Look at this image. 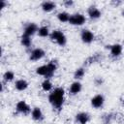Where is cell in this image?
<instances>
[{"label": "cell", "instance_id": "30", "mask_svg": "<svg viewBox=\"0 0 124 124\" xmlns=\"http://www.w3.org/2000/svg\"><path fill=\"white\" fill-rule=\"evenodd\" d=\"M121 103H122V106H123V107H124V98H123V99H122V100H121Z\"/></svg>", "mask_w": 124, "mask_h": 124}, {"label": "cell", "instance_id": "11", "mask_svg": "<svg viewBox=\"0 0 124 124\" xmlns=\"http://www.w3.org/2000/svg\"><path fill=\"white\" fill-rule=\"evenodd\" d=\"M46 67H47V74H46V78H50V77L53 75V73L55 72L56 68H57L56 61H55V60L50 61V62H49V63L46 65Z\"/></svg>", "mask_w": 124, "mask_h": 124}, {"label": "cell", "instance_id": "19", "mask_svg": "<svg viewBox=\"0 0 124 124\" xmlns=\"http://www.w3.org/2000/svg\"><path fill=\"white\" fill-rule=\"evenodd\" d=\"M31 43H32V41H31V39H30V37L23 34L22 37H21V44H22L24 46L29 47V46H31Z\"/></svg>", "mask_w": 124, "mask_h": 124}, {"label": "cell", "instance_id": "7", "mask_svg": "<svg viewBox=\"0 0 124 124\" xmlns=\"http://www.w3.org/2000/svg\"><path fill=\"white\" fill-rule=\"evenodd\" d=\"M44 55H45V51L42 48H35L30 53V59L33 61H37L42 57H44Z\"/></svg>", "mask_w": 124, "mask_h": 124}, {"label": "cell", "instance_id": "20", "mask_svg": "<svg viewBox=\"0 0 124 124\" xmlns=\"http://www.w3.org/2000/svg\"><path fill=\"white\" fill-rule=\"evenodd\" d=\"M36 73H37L38 75H40V76H44V77H46V74H47V67H46V65L38 67V68L36 69Z\"/></svg>", "mask_w": 124, "mask_h": 124}, {"label": "cell", "instance_id": "2", "mask_svg": "<svg viewBox=\"0 0 124 124\" xmlns=\"http://www.w3.org/2000/svg\"><path fill=\"white\" fill-rule=\"evenodd\" d=\"M50 39H51V41L57 43L59 46H64L66 44V41H67L65 35L59 30L52 31L50 34Z\"/></svg>", "mask_w": 124, "mask_h": 124}, {"label": "cell", "instance_id": "17", "mask_svg": "<svg viewBox=\"0 0 124 124\" xmlns=\"http://www.w3.org/2000/svg\"><path fill=\"white\" fill-rule=\"evenodd\" d=\"M101 58H102V56H101L99 53H96V54H94V55L88 57V58L85 60V65H90V64H92V63L99 62V61L101 60Z\"/></svg>", "mask_w": 124, "mask_h": 124}, {"label": "cell", "instance_id": "14", "mask_svg": "<svg viewBox=\"0 0 124 124\" xmlns=\"http://www.w3.org/2000/svg\"><path fill=\"white\" fill-rule=\"evenodd\" d=\"M15 86H16V88L17 90L22 91V90H25V89L27 88L28 83H27V81L24 80V79H18V80L16 81Z\"/></svg>", "mask_w": 124, "mask_h": 124}, {"label": "cell", "instance_id": "24", "mask_svg": "<svg viewBox=\"0 0 124 124\" xmlns=\"http://www.w3.org/2000/svg\"><path fill=\"white\" fill-rule=\"evenodd\" d=\"M113 114H111V113H108V114H105L104 116H103V123L104 124H110V122H111V119H112V116Z\"/></svg>", "mask_w": 124, "mask_h": 124}, {"label": "cell", "instance_id": "1", "mask_svg": "<svg viewBox=\"0 0 124 124\" xmlns=\"http://www.w3.org/2000/svg\"><path fill=\"white\" fill-rule=\"evenodd\" d=\"M64 89L61 87L55 88L48 96V101L54 108L60 109L64 103Z\"/></svg>", "mask_w": 124, "mask_h": 124}, {"label": "cell", "instance_id": "26", "mask_svg": "<svg viewBox=\"0 0 124 124\" xmlns=\"http://www.w3.org/2000/svg\"><path fill=\"white\" fill-rule=\"evenodd\" d=\"M74 4V2L72 1V0H66V1H64V5L66 6V7H70V6H72Z\"/></svg>", "mask_w": 124, "mask_h": 124}, {"label": "cell", "instance_id": "27", "mask_svg": "<svg viewBox=\"0 0 124 124\" xmlns=\"http://www.w3.org/2000/svg\"><path fill=\"white\" fill-rule=\"evenodd\" d=\"M102 82H103V79H102L101 78H97L95 79V83H96V85H101Z\"/></svg>", "mask_w": 124, "mask_h": 124}, {"label": "cell", "instance_id": "9", "mask_svg": "<svg viewBox=\"0 0 124 124\" xmlns=\"http://www.w3.org/2000/svg\"><path fill=\"white\" fill-rule=\"evenodd\" d=\"M76 119L79 124H86L89 121L90 117H89V114L86 112H79L76 115Z\"/></svg>", "mask_w": 124, "mask_h": 124}, {"label": "cell", "instance_id": "25", "mask_svg": "<svg viewBox=\"0 0 124 124\" xmlns=\"http://www.w3.org/2000/svg\"><path fill=\"white\" fill-rule=\"evenodd\" d=\"M14 77H15V75H14V73L13 72H11V71H8V72H6L5 74H4V80L5 81H10V80H12L13 78H14Z\"/></svg>", "mask_w": 124, "mask_h": 124}, {"label": "cell", "instance_id": "18", "mask_svg": "<svg viewBox=\"0 0 124 124\" xmlns=\"http://www.w3.org/2000/svg\"><path fill=\"white\" fill-rule=\"evenodd\" d=\"M70 15L68 14V13H66V12H61V13H59L58 15H57V18L61 21V22H69V19H70Z\"/></svg>", "mask_w": 124, "mask_h": 124}, {"label": "cell", "instance_id": "4", "mask_svg": "<svg viewBox=\"0 0 124 124\" xmlns=\"http://www.w3.org/2000/svg\"><path fill=\"white\" fill-rule=\"evenodd\" d=\"M80 38H81V40H82L83 43L89 44V43H91L94 40V35H93V33L91 31H89L87 29H84V30L81 31Z\"/></svg>", "mask_w": 124, "mask_h": 124}, {"label": "cell", "instance_id": "22", "mask_svg": "<svg viewBox=\"0 0 124 124\" xmlns=\"http://www.w3.org/2000/svg\"><path fill=\"white\" fill-rule=\"evenodd\" d=\"M38 34L41 37H46L48 36V28L46 26H42L38 29Z\"/></svg>", "mask_w": 124, "mask_h": 124}, {"label": "cell", "instance_id": "29", "mask_svg": "<svg viewBox=\"0 0 124 124\" xmlns=\"http://www.w3.org/2000/svg\"><path fill=\"white\" fill-rule=\"evenodd\" d=\"M6 6V2L5 1H1V8H5Z\"/></svg>", "mask_w": 124, "mask_h": 124}, {"label": "cell", "instance_id": "21", "mask_svg": "<svg viewBox=\"0 0 124 124\" xmlns=\"http://www.w3.org/2000/svg\"><path fill=\"white\" fill-rule=\"evenodd\" d=\"M84 74H85L84 69H83V68H78V69L76 70V72H75V74H74V77H75V78L79 79V78H83Z\"/></svg>", "mask_w": 124, "mask_h": 124}, {"label": "cell", "instance_id": "12", "mask_svg": "<svg viewBox=\"0 0 124 124\" xmlns=\"http://www.w3.org/2000/svg\"><path fill=\"white\" fill-rule=\"evenodd\" d=\"M122 52V46L121 45H118V44H115L113 46H110V53L112 56L116 57V56H119Z\"/></svg>", "mask_w": 124, "mask_h": 124}, {"label": "cell", "instance_id": "16", "mask_svg": "<svg viewBox=\"0 0 124 124\" xmlns=\"http://www.w3.org/2000/svg\"><path fill=\"white\" fill-rule=\"evenodd\" d=\"M32 118L34 120H42L43 119V112L39 108H34L32 110Z\"/></svg>", "mask_w": 124, "mask_h": 124}, {"label": "cell", "instance_id": "8", "mask_svg": "<svg viewBox=\"0 0 124 124\" xmlns=\"http://www.w3.org/2000/svg\"><path fill=\"white\" fill-rule=\"evenodd\" d=\"M36 31H38V27L35 23H28L24 28V35L32 36Z\"/></svg>", "mask_w": 124, "mask_h": 124}, {"label": "cell", "instance_id": "15", "mask_svg": "<svg viewBox=\"0 0 124 124\" xmlns=\"http://www.w3.org/2000/svg\"><path fill=\"white\" fill-rule=\"evenodd\" d=\"M80 90H81V84L78 81L73 82L72 85L70 86V92H71V94H74V95L75 94H78Z\"/></svg>", "mask_w": 124, "mask_h": 124}, {"label": "cell", "instance_id": "5", "mask_svg": "<svg viewBox=\"0 0 124 124\" xmlns=\"http://www.w3.org/2000/svg\"><path fill=\"white\" fill-rule=\"evenodd\" d=\"M104 102H105V99H104L103 95H101V94H98V95L94 96V97L91 99V105H92V107L95 108H101V107L104 105Z\"/></svg>", "mask_w": 124, "mask_h": 124}, {"label": "cell", "instance_id": "3", "mask_svg": "<svg viewBox=\"0 0 124 124\" xmlns=\"http://www.w3.org/2000/svg\"><path fill=\"white\" fill-rule=\"evenodd\" d=\"M85 22V16L81 14H75L70 16L69 23L72 25H82Z\"/></svg>", "mask_w": 124, "mask_h": 124}, {"label": "cell", "instance_id": "6", "mask_svg": "<svg viewBox=\"0 0 124 124\" xmlns=\"http://www.w3.org/2000/svg\"><path fill=\"white\" fill-rule=\"evenodd\" d=\"M16 110L20 113H23V114H27L30 112V107L24 102V101H19L17 104H16Z\"/></svg>", "mask_w": 124, "mask_h": 124}, {"label": "cell", "instance_id": "28", "mask_svg": "<svg viewBox=\"0 0 124 124\" xmlns=\"http://www.w3.org/2000/svg\"><path fill=\"white\" fill-rule=\"evenodd\" d=\"M111 4H112V5H115V6H118V5L121 4V2H120V1H112Z\"/></svg>", "mask_w": 124, "mask_h": 124}, {"label": "cell", "instance_id": "23", "mask_svg": "<svg viewBox=\"0 0 124 124\" xmlns=\"http://www.w3.org/2000/svg\"><path fill=\"white\" fill-rule=\"evenodd\" d=\"M42 88H43L44 91H49L52 88V84H51V82L48 79H46L42 83Z\"/></svg>", "mask_w": 124, "mask_h": 124}, {"label": "cell", "instance_id": "13", "mask_svg": "<svg viewBox=\"0 0 124 124\" xmlns=\"http://www.w3.org/2000/svg\"><path fill=\"white\" fill-rule=\"evenodd\" d=\"M56 7L55 3L54 2H51V1H46L42 4V9L45 11V12H51L52 10H54Z\"/></svg>", "mask_w": 124, "mask_h": 124}, {"label": "cell", "instance_id": "31", "mask_svg": "<svg viewBox=\"0 0 124 124\" xmlns=\"http://www.w3.org/2000/svg\"><path fill=\"white\" fill-rule=\"evenodd\" d=\"M122 16H124V10H123V11H122Z\"/></svg>", "mask_w": 124, "mask_h": 124}, {"label": "cell", "instance_id": "10", "mask_svg": "<svg viewBox=\"0 0 124 124\" xmlns=\"http://www.w3.org/2000/svg\"><path fill=\"white\" fill-rule=\"evenodd\" d=\"M87 13H88V16H89L91 18H93V19L99 18V17L101 16V12L99 11V9L96 8V7H93V6L89 7Z\"/></svg>", "mask_w": 124, "mask_h": 124}]
</instances>
